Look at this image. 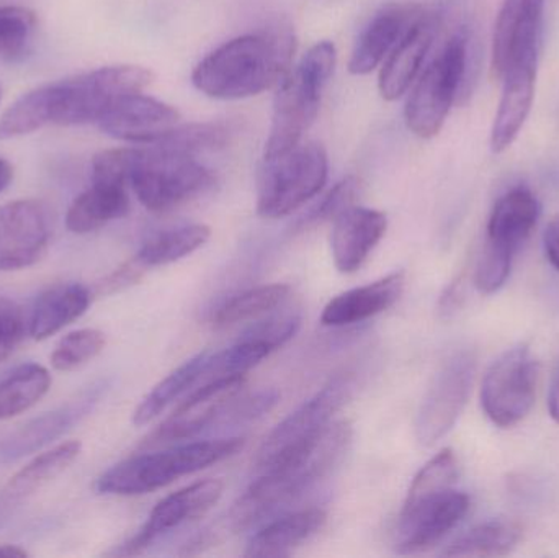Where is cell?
Instances as JSON below:
<instances>
[{"mask_svg": "<svg viewBox=\"0 0 559 558\" xmlns=\"http://www.w3.org/2000/svg\"><path fill=\"white\" fill-rule=\"evenodd\" d=\"M295 38L288 28L238 36L197 64L192 82L213 98L238 100L262 94L283 81L292 68Z\"/></svg>", "mask_w": 559, "mask_h": 558, "instance_id": "1", "label": "cell"}, {"mask_svg": "<svg viewBox=\"0 0 559 558\" xmlns=\"http://www.w3.org/2000/svg\"><path fill=\"white\" fill-rule=\"evenodd\" d=\"M350 444L352 426L332 423L314 446L259 472L231 510L233 526L248 530L308 494L342 464Z\"/></svg>", "mask_w": 559, "mask_h": 558, "instance_id": "2", "label": "cell"}, {"mask_svg": "<svg viewBox=\"0 0 559 558\" xmlns=\"http://www.w3.org/2000/svg\"><path fill=\"white\" fill-rule=\"evenodd\" d=\"M459 477V459L452 449H443L417 472L397 518V553L429 550L465 520L469 497L456 490Z\"/></svg>", "mask_w": 559, "mask_h": 558, "instance_id": "3", "label": "cell"}, {"mask_svg": "<svg viewBox=\"0 0 559 558\" xmlns=\"http://www.w3.org/2000/svg\"><path fill=\"white\" fill-rule=\"evenodd\" d=\"M242 438L206 439L186 442L166 451L133 455L108 468L98 477L95 488L102 495L134 497L167 487L173 482L195 474L238 454Z\"/></svg>", "mask_w": 559, "mask_h": 558, "instance_id": "4", "label": "cell"}, {"mask_svg": "<svg viewBox=\"0 0 559 558\" xmlns=\"http://www.w3.org/2000/svg\"><path fill=\"white\" fill-rule=\"evenodd\" d=\"M335 62L334 43H318L280 82L264 157L286 153L301 143L302 134L318 117L322 92L334 72Z\"/></svg>", "mask_w": 559, "mask_h": 558, "instance_id": "5", "label": "cell"}, {"mask_svg": "<svg viewBox=\"0 0 559 558\" xmlns=\"http://www.w3.org/2000/svg\"><path fill=\"white\" fill-rule=\"evenodd\" d=\"M545 0H537L528 9L512 43L508 68L502 75V95L498 114L491 128V150L499 154L508 151L524 128L537 84L540 59L542 33H544Z\"/></svg>", "mask_w": 559, "mask_h": 558, "instance_id": "6", "label": "cell"}, {"mask_svg": "<svg viewBox=\"0 0 559 558\" xmlns=\"http://www.w3.org/2000/svg\"><path fill=\"white\" fill-rule=\"evenodd\" d=\"M328 154L318 143H299L264 157L258 176V213L283 218L318 195L328 180Z\"/></svg>", "mask_w": 559, "mask_h": 558, "instance_id": "7", "label": "cell"}, {"mask_svg": "<svg viewBox=\"0 0 559 558\" xmlns=\"http://www.w3.org/2000/svg\"><path fill=\"white\" fill-rule=\"evenodd\" d=\"M130 183L150 212L166 213L209 192L215 176L192 154L153 144L151 150H140Z\"/></svg>", "mask_w": 559, "mask_h": 558, "instance_id": "8", "label": "cell"}, {"mask_svg": "<svg viewBox=\"0 0 559 558\" xmlns=\"http://www.w3.org/2000/svg\"><path fill=\"white\" fill-rule=\"evenodd\" d=\"M153 82V72L140 66H108L52 84L51 123H98L108 108L130 94L143 92Z\"/></svg>", "mask_w": 559, "mask_h": 558, "instance_id": "9", "label": "cell"}, {"mask_svg": "<svg viewBox=\"0 0 559 558\" xmlns=\"http://www.w3.org/2000/svg\"><path fill=\"white\" fill-rule=\"evenodd\" d=\"M468 52V35L455 33L417 79L404 108L407 128L416 136L430 140L442 130L450 108L465 84Z\"/></svg>", "mask_w": 559, "mask_h": 558, "instance_id": "10", "label": "cell"}, {"mask_svg": "<svg viewBox=\"0 0 559 558\" xmlns=\"http://www.w3.org/2000/svg\"><path fill=\"white\" fill-rule=\"evenodd\" d=\"M348 393L350 382L347 377H335L308 402L286 416L262 442L255 459L258 472L267 471L314 446L332 425V418L344 405Z\"/></svg>", "mask_w": 559, "mask_h": 558, "instance_id": "11", "label": "cell"}, {"mask_svg": "<svg viewBox=\"0 0 559 558\" xmlns=\"http://www.w3.org/2000/svg\"><path fill=\"white\" fill-rule=\"evenodd\" d=\"M538 366L527 346L506 351L483 379L481 406L499 428H512L534 408Z\"/></svg>", "mask_w": 559, "mask_h": 558, "instance_id": "12", "label": "cell"}, {"mask_svg": "<svg viewBox=\"0 0 559 558\" xmlns=\"http://www.w3.org/2000/svg\"><path fill=\"white\" fill-rule=\"evenodd\" d=\"M476 373L473 351L453 354L433 377L416 416L419 444L432 448L452 431L465 409Z\"/></svg>", "mask_w": 559, "mask_h": 558, "instance_id": "13", "label": "cell"}, {"mask_svg": "<svg viewBox=\"0 0 559 558\" xmlns=\"http://www.w3.org/2000/svg\"><path fill=\"white\" fill-rule=\"evenodd\" d=\"M51 218L45 203L16 200L0 206V271L36 264L48 251Z\"/></svg>", "mask_w": 559, "mask_h": 558, "instance_id": "14", "label": "cell"}, {"mask_svg": "<svg viewBox=\"0 0 559 558\" xmlns=\"http://www.w3.org/2000/svg\"><path fill=\"white\" fill-rule=\"evenodd\" d=\"M225 485L222 480H200L160 500L140 533L117 550V556H138L151 546L157 537L182 524L205 517L223 497Z\"/></svg>", "mask_w": 559, "mask_h": 558, "instance_id": "15", "label": "cell"}, {"mask_svg": "<svg viewBox=\"0 0 559 558\" xmlns=\"http://www.w3.org/2000/svg\"><path fill=\"white\" fill-rule=\"evenodd\" d=\"M179 121L176 108L138 92L115 102L98 120V127L115 140L154 144L179 127Z\"/></svg>", "mask_w": 559, "mask_h": 558, "instance_id": "16", "label": "cell"}, {"mask_svg": "<svg viewBox=\"0 0 559 558\" xmlns=\"http://www.w3.org/2000/svg\"><path fill=\"white\" fill-rule=\"evenodd\" d=\"M388 228V218L380 210L350 206L334 219L331 251L341 274H354L370 258Z\"/></svg>", "mask_w": 559, "mask_h": 558, "instance_id": "17", "label": "cell"}, {"mask_svg": "<svg viewBox=\"0 0 559 558\" xmlns=\"http://www.w3.org/2000/svg\"><path fill=\"white\" fill-rule=\"evenodd\" d=\"M419 7H383L358 36L348 61V71L355 75L370 74L388 58L407 29L423 16Z\"/></svg>", "mask_w": 559, "mask_h": 558, "instance_id": "18", "label": "cell"}, {"mask_svg": "<svg viewBox=\"0 0 559 558\" xmlns=\"http://www.w3.org/2000/svg\"><path fill=\"white\" fill-rule=\"evenodd\" d=\"M436 33L437 20L433 16L423 15L394 46L384 61L380 81H378V87L384 100H397L409 91L423 69L424 59L432 46Z\"/></svg>", "mask_w": 559, "mask_h": 558, "instance_id": "19", "label": "cell"}, {"mask_svg": "<svg viewBox=\"0 0 559 558\" xmlns=\"http://www.w3.org/2000/svg\"><path fill=\"white\" fill-rule=\"evenodd\" d=\"M98 392L100 390H92L88 395L82 396L75 403H69L61 408L43 413L38 418L29 419L0 444V462L20 461L58 441L97 402Z\"/></svg>", "mask_w": 559, "mask_h": 558, "instance_id": "20", "label": "cell"}, {"mask_svg": "<svg viewBox=\"0 0 559 558\" xmlns=\"http://www.w3.org/2000/svg\"><path fill=\"white\" fill-rule=\"evenodd\" d=\"M404 284L406 278L403 272H393L380 281L344 292L325 305L321 323L324 327L342 328L370 320L400 300Z\"/></svg>", "mask_w": 559, "mask_h": 558, "instance_id": "21", "label": "cell"}, {"mask_svg": "<svg viewBox=\"0 0 559 558\" xmlns=\"http://www.w3.org/2000/svg\"><path fill=\"white\" fill-rule=\"evenodd\" d=\"M540 218V203L527 187H515L492 209L486 241L518 252Z\"/></svg>", "mask_w": 559, "mask_h": 558, "instance_id": "22", "label": "cell"}, {"mask_svg": "<svg viewBox=\"0 0 559 558\" xmlns=\"http://www.w3.org/2000/svg\"><path fill=\"white\" fill-rule=\"evenodd\" d=\"M325 521L328 514L321 508H306L277 518L251 537L246 547V556H289L296 547L318 534Z\"/></svg>", "mask_w": 559, "mask_h": 558, "instance_id": "23", "label": "cell"}, {"mask_svg": "<svg viewBox=\"0 0 559 558\" xmlns=\"http://www.w3.org/2000/svg\"><path fill=\"white\" fill-rule=\"evenodd\" d=\"M92 295L81 284H61L39 295L28 320L33 340H48L82 317L91 307Z\"/></svg>", "mask_w": 559, "mask_h": 558, "instance_id": "24", "label": "cell"}, {"mask_svg": "<svg viewBox=\"0 0 559 558\" xmlns=\"http://www.w3.org/2000/svg\"><path fill=\"white\" fill-rule=\"evenodd\" d=\"M130 212V197L127 186L92 182L91 189L75 197L66 216L69 231L87 235L104 228L115 219L123 218Z\"/></svg>", "mask_w": 559, "mask_h": 558, "instance_id": "25", "label": "cell"}, {"mask_svg": "<svg viewBox=\"0 0 559 558\" xmlns=\"http://www.w3.org/2000/svg\"><path fill=\"white\" fill-rule=\"evenodd\" d=\"M210 354H212V351H203V353L197 354L192 359L177 367L166 379L160 380L134 409V425H150L157 416L163 415L170 405L179 402L183 395L200 385L202 380L205 379L206 369H209Z\"/></svg>", "mask_w": 559, "mask_h": 558, "instance_id": "26", "label": "cell"}, {"mask_svg": "<svg viewBox=\"0 0 559 558\" xmlns=\"http://www.w3.org/2000/svg\"><path fill=\"white\" fill-rule=\"evenodd\" d=\"M210 236H212V229L202 223L164 229L143 242L134 261L143 269L173 264L205 246Z\"/></svg>", "mask_w": 559, "mask_h": 558, "instance_id": "27", "label": "cell"}, {"mask_svg": "<svg viewBox=\"0 0 559 558\" xmlns=\"http://www.w3.org/2000/svg\"><path fill=\"white\" fill-rule=\"evenodd\" d=\"M81 442L68 441L36 455L32 462H28L25 467L20 468L10 478L3 494L9 500H22V498L29 497V495L35 494L36 490L59 477L62 472L68 471L81 454Z\"/></svg>", "mask_w": 559, "mask_h": 558, "instance_id": "28", "label": "cell"}, {"mask_svg": "<svg viewBox=\"0 0 559 558\" xmlns=\"http://www.w3.org/2000/svg\"><path fill=\"white\" fill-rule=\"evenodd\" d=\"M48 369L38 364H22L0 376V422L22 415L51 389Z\"/></svg>", "mask_w": 559, "mask_h": 558, "instance_id": "29", "label": "cell"}, {"mask_svg": "<svg viewBox=\"0 0 559 558\" xmlns=\"http://www.w3.org/2000/svg\"><path fill=\"white\" fill-rule=\"evenodd\" d=\"M522 527L514 521L491 520L456 537L442 556L504 557L521 543Z\"/></svg>", "mask_w": 559, "mask_h": 558, "instance_id": "30", "label": "cell"}, {"mask_svg": "<svg viewBox=\"0 0 559 558\" xmlns=\"http://www.w3.org/2000/svg\"><path fill=\"white\" fill-rule=\"evenodd\" d=\"M289 294H292V288L286 284L259 285V287L249 288V290L225 301L213 313V324L216 328H225L242 323V321L255 320V318L282 307L288 300Z\"/></svg>", "mask_w": 559, "mask_h": 558, "instance_id": "31", "label": "cell"}, {"mask_svg": "<svg viewBox=\"0 0 559 558\" xmlns=\"http://www.w3.org/2000/svg\"><path fill=\"white\" fill-rule=\"evenodd\" d=\"M52 120V84L22 95L0 117V141L33 133Z\"/></svg>", "mask_w": 559, "mask_h": 558, "instance_id": "32", "label": "cell"}, {"mask_svg": "<svg viewBox=\"0 0 559 558\" xmlns=\"http://www.w3.org/2000/svg\"><path fill=\"white\" fill-rule=\"evenodd\" d=\"M35 12L26 7L5 5L0 7V58H22L28 51L35 36Z\"/></svg>", "mask_w": 559, "mask_h": 558, "instance_id": "33", "label": "cell"}, {"mask_svg": "<svg viewBox=\"0 0 559 558\" xmlns=\"http://www.w3.org/2000/svg\"><path fill=\"white\" fill-rule=\"evenodd\" d=\"M534 0H504L496 20L495 36H492L491 74L501 81L508 68L512 43L518 35L519 26Z\"/></svg>", "mask_w": 559, "mask_h": 558, "instance_id": "34", "label": "cell"}, {"mask_svg": "<svg viewBox=\"0 0 559 558\" xmlns=\"http://www.w3.org/2000/svg\"><path fill=\"white\" fill-rule=\"evenodd\" d=\"M107 340L98 330H78L59 341L51 354V366L59 372H72L85 366L104 351Z\"/></svg>", "mask_w": 559, "mask_h": 558, "instance_id": "35", "label": "cell"}, {"mask_svg": "<svg viewBox=\"0 0 559 558\" xmlns=\"http://www.w3.org/2000/svg\"><path fill=\"white\" fill-rule=\"evenodd\" d=\"M229 130L222 123H192L177 127L164 140L157 141L159 146L177 153L197 156L205 151L218 150L228 143Z\"/></svg>", "mask_w": 559, "mask_h": 558, "instance_id": "36", "label": "cell"}, {"mask_svg": "<svg viewBox=\"0 0 559 558\" xmlns=\"http://www.w3.org/2000/svg\"><path fill=\"white\" fill-rule=\"evenodd\" d=\"M515 252L485 241L476 265L475 284L481 294L492 295L501 290L511 275Z\"/></svg>", "mask_w": 559, "mask_h": 558, "instance_id": "37", "label": "cell"}, {"mask_svg": "<svg viewBox=\"0 0 559 558\" xmlns=\"http://www.w3.org/2000/svg\"><path fill=\"white\" fill-rule=\"evenodd\" d=\"M138 154L136 147L102 151L92 161V182L128 186Z\"/></svg>", "mask_w": 559, "mask_h": 558, "instance_id": "38", "label": "cell"}, {"mask_svg": "<svg viewBox=\"0 0 559 558\" xmlns=\"http://www.w3.org/2000/svg\"><path fill=\"white\" fill-rule=\"evenodd\" d=\"M301 327V317L298 313H280L267 320L259 321L249 328L239 340H251L264 343L271 347L272 353L288 343Z\"/></svg>", "mask_w": 559, "mask_h": 558, "instance_id": "39", "label": "cell"}, {"mask_svg": "<svg viewBox=\"0 0 559 558\" xmlns=\"http://www.w3.org/2000/svg\"><path fill=\"white\" fill-rule=\"evenodd\" d=\"M28 330L25 313L15 301L0 297V363L9 359Z\"/></svg>", "mask_w": 559, "mask_h": 558, "instance_id": "40", "label": "cell"}, {"mask_svg": "<svg viewBox=\"0 0 559 558\" xmlns=\"http://www.w3.org/2000/svg\"><path fill=\"white\" fill-rule=\"evenodd\" d=\"M357 192L358 182L355 177H347V179L341 180V182L324 197V200L309 213L306 223L316 225V223L331 222V219L337 218L345 210L354 206Z\"/></svg>", "mask_w": 559, "mask_h": 558, "instance_id": "41", "label": "cell"}, {"mask_svg": "<svg viewBox=\"0 0 559 558\" xmlns=\"http://www.w3.org/2000/svg\"><path fill=\"white\" fill-rule=\"evenodd\" d=\"M544 245L548 261L559 272V216L548 225L544 236Z\"/></svg>", "mask_w": 559, "mask_h": 558, "instance_id": "42", "label": "cell"}, {"mask_svg": "<svg viewBox=\"0 0 559 558\" xmlns=\"http://www.w3.org/2000/svg\"><path fill=\"white\" fill-rule=\"evenodd\" d=\"M548 412H550L554 422L559 425V363L555 367L550 389H548Z\"/></svg>", "mask_w": 559, "mask_h": 558, "instance_id": "43", "label": "cell"}, {"mask_svg": "<svg viewBox=\"0 0 559 558\" xmlns=\"http://www.w3.org/2000/svg\"><path fill=\"white\" fill-rule=\"evenodd\" d=\"M13 179V169L10 166V163H7L5 159L0 157V193L10 186Z\"/></svg>", "mask_w": 559, "mask_h": 558, "instance_id": "44", "label": "cell"}, {"mask_svg": "<svg viewBox=\"0 0 559 558\" xmlns=\"http://www.w3.org/2000/svg\"><path fill=\"white\" fill-rule=\"evenodd\" d=\"M0 557L2 558H25L28 557V553L22 547L10 546V544H3L0 546Z\"/></svg>", "mask_w": 559, "mask_h": 558, "instance_id": "45", "label": "cell"}]
</instances>
